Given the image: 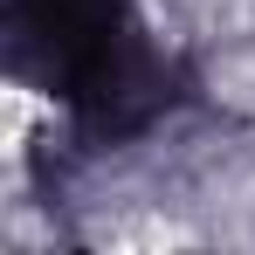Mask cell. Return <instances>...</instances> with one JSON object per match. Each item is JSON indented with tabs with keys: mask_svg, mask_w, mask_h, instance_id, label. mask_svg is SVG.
<instances>
[{
	"mask_svg": "<svg viewBox=\"0 0 255 255\" xmlns=\"http://www.w3.org/2000/svg\"><path fill=\"white\" fill-rule=\"evenodd\" d=\"M14 69L69 104L83 138L111 145L179 97V62L138 35L131 0H7Z\"/></svg>",
	"mask_w": 255,
	"mask_h": 255,
	"instance_id": "cell-1",
	"label": "cell"
}]
</instances>
